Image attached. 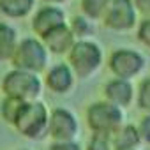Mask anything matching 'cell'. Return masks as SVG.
Here are the masks:
<instances>
[{"instance_id":"cell-23","label":"cell","mask_w":150,"mask_h":150,"mask_svg":"<svg viewBox=\"0 0 150 150\" xmlns=\"http://www.w3.org/2000/svg\"><path fill=\"white\" fill-rule=\"evenodd\" d=\"M138 129H139V134H141V139L143 143L150 145V113H145L138 124Z\"/></svg>"},{"instance_id":"cell-2","label":"cell","mask_w":150,"mask_h":150,"mask_svg":"<svg viewBox=\"0 0 150 150\" xmlns=\"http://www.w3.org/2000/svg\"><path fill=\"white\" fill-rule=\"evenodd\" d=\"M42 87H44V81L39 78L37 72L21 71L14 67L2 78V83H0L4 96L20 99L23 103L37 101L42 94Z\"/></svg>"},{"instance_id":"cell-26","label":"cell","mask_w":150,"mask_h":150,"mask_svg":"<svg viewBox=\"0 0 150 150\" xmlns=\"http://www.w3.org/2000/svg\"><path fill=\"white\" fill-rule=\"evenodd\" d=\"M20 150H28V148H20Z\"/></svg>"},{"instance_id":"cell-5","label":"cell","mask_w":150,"mask_h":150,"mask_svg":"<svg viewBox=\"0 0 150 150\" xmlns=\"http://www.w3.org/2000/svg\"><path fill=\"white\" fill-rule=\"evenodd\" d=\"M14 69L30 71V72H42L48 65V50L42 41L35 37H25L16 44V50L9 60Z\"/></svg>"},{"instance_id":"cell-4","label":"cell","mask_w":150,"mask_h":150,"mask_svg":"<svg viewBox=\"0 0 150 150\" xmlns=\"http://www.w3.org/2000/svg\"><path fill=\"white\" fill-rule=\"evenodd\" d=\"M85 122L90 132H99V134H111L115 129H118L124 122V110L111 104L110 101H96L88 104L85 111Z\"/></svg>"},{"instance_id":"cell-3","label":"cell","mask_w":150,"mask_h":150,"mask_svg":"<svg viewBox=\"0 0 150 150\" xmlns=\"http://www.w3.org/2000/svg\"><path fill=\"white\" fill-rule=\"evenodd\" d=\"M65 57L76 78L81 80L94 76L103 64V50L99 48V44L87 39L74 41L72 48L67 51Z\"/></svg>"},{"instance_id":"cell-17","label":"cell","mask_w":150,"mask_h":150,"mask_svg":"<svg viewBox=\"0 0 150 150\" xmlns=\"http://www.w3.org/2000/svg\"><path fill=\"white\" fill-rule=\"evenodd\" d=\"M110 0H81V11L87 18L90 20H99L103 18Z\"/></svg>"},{"instance_id":"cell-6","label":"cell","mask_w":150,"mask_h":150,"mask_svg":"<svg viewBox=\"0 0 150 150\" xmlns=\"http://www.w3.org/2000/svg\"><path fill=\"white\" fill-rule=\"evenodd\" d=\"M145 57L131 48H118L108 58V69L111 71V74L124 80H132L139 76L145 69Z\"/></svg>"},{"instance_id":"cell-13","label":"cell","mask_w":150,"mask_h":150,"mask_svg":"<svg viewBox=\"0 0 150 150\" xmlns=\"http://www.w3.org/2000/svg\"><path fill=\"white\" fill-rule=\"evenodd\" d=\"M64 23H65V14H64V11L58 9V7L48 6V7H42V9L37 11V14H35L34 20H32V28H34V32H35L39 37H42L44 34H48V32L53 30L55 27L64 25Z\"/></svg>"},{"instance_id":"cell-22","label":"cell","mask_w":150,"mask_h":150,"mask_svg":"<svg viewBox=\"0 0 150 150\" xmlns=\"http://www.w3.org/2000/svg\"><path fill=\"white\" fill-rule=\"evenodd\" d=\"M138 39L141 44H145L150 50V16H145V20L138 27Z\"/></svg>"},{"instance_id":"cell-16","label":"cell","mask_w":150,"mask_h":150,"mask_svg":"<svg viewBox=\"0 0 150 150\" xmlns=\"http://www.w3.org/2000/svg\"><path fill=\"white\" fill-rule=\"evenodd\" d=\"M21 106H23V101L4 96V99L0 101V117L4 118L6 124L13 125L16 117H18V113H20V110H21Z\"/></svg>"},{"instance_id":"cell-24","label":"cell","mask_w":150,"mask_h":150,"mask_svg":"<svg viewBox=\"0 0 150 150\" xmlns=\"http://www.w3.org/2000/svg\"><path fill=\"white\" fill-rule=\"evenodd\" d=\"M132 4L143 16H150V0H132Z\"/></svg>"},{"instance_id":"cell-18","label":"cell","mask_w":150,"mask_h":150,"mask_svg":"<svg viewBox=\"0 0 150 150\" xmlns=\"http://www.w3.org/2000/svg\"><path fill=\"white\" fill-rule=\"evenodd\" d=\"M134 101L143 113H150V78H145L139 81Z\"/></svg>"},{"instance_id":"cell-25","label":"cell","mask_w":150,"mask_h":150,"mask_svg":"<svg viewBox=\"0 0 150 150\" xmlns=\"http://www.w3.org/2000/svg\"><path fill=\"white\" fill-rule=\"evenodd\" d=\"M46 2H51V4H60V2H65V0H46Z\"/></svg>"},{"instance_id":"cell-20","label":"cell","mask_w":150,"mask_h":150,"mask_svg":"<svg viewBox=\"0 0 150 150\" xmlns=\"http://www.w3.org/2000/svg\"><path fill=\"white\" fill-rule=\"evenodd\" d=\"M71 28H72L74 35H78V37H85V35H88V34L92 32L90 23L87 21V18H81V16H76V18L72 20Z\"/></svg>"},{"instance_id":"cell-11","label":"cell","mask_w":150,"mask_h":150,"mask_svg":"<svg viewBox=\"0 0 150 150\" xmlns=\"http://www.w3.org/2000/svg\"><path fill=\"white\" fill-rule=\"evenodd\" d=\"M41 41L46 46L48 53H53V55H67V51L72 48L74 41H76V35H74V32H72L71 27H67L64 23V25L55 27L48 34H44L41 37Z\"/></svg>"},{"instance_id":"cell-14","label":"cell","mask_w":150,"mask_h":150,"mask_svg":"<svg viewBox=\"0 0 150 150\" xmlns=\"http://www.w3.org/2000/svg\"><path fill=\"white\" fill-rule=\"evenodd\" d=\"M16 44H18L16 30L7 23H0V62L11 60Z\"/></svg>"},{"instance_id":"cell-1","label":"cell","mask_w":150,"mask_h":150,"mask_svg":"<svg viewBox=\"0 0 150 150\" xmlns=\"http://www.w3.org/2000/svg\"><path fill=\"white\" fill-rule=\"evenodd\" d=\"M48 120H50V110L48 106L37 99L23 103L14 124V131L28 139H42L48 138Z\"/></svg>"},{"instance_id":"cell-15","label":"cell","mask_w":150,"mask_h":150,"mask_svg":"<svg viewBox=\"0 0 150 150\" xmlns=\"http://www.w3.org/2000/svg\"><path fill=\"white\" fill-rule=\"evenodd\" d=\"M35 0H0V13L7 18H25Z\"/></svg>"},{"instance_id":"cell-8","label":"cell","mask_w":150,"mask_h":150,"mask_svg":"<svg viewBox=\"0 0 150 150\" xmlns=\"http://www.w3.org/2000/svg\"><path fill=\"white\" fill-rule=\"evenodd\" d=\"M103 21L108 28L117 32L131 30L136 25V7L132 0H110Z\"/></svg>"},{"instance_id":"cell-21","label":"cell","mask_w":150,"mask_h":150,"mask_svg":"<svg viewBox=\"0 0 150 150\" xmlns=\"http://www.w3.org/2000/svg\"><path fill=\"white\" fill-rule=\"evenodd\" d=\"M48 150H85V148L76 139H60V141H51Z\"/></svg>"},{"instance_id":"cell-19","label":"cell","mask_w":150,"mask_h":150,"mask_svg":"<svg viewBox=\"0 0 150 150\" xmlns=\"http://www.w3.org/2000/svg\"><path fill=\"white\" fill-rule=\"evenodd\" d=\"M85 150H113L110 134L90 132V138H88V141L85 145Z\"/></svg>"},{"instance_id":"cell-10","label":"cell","mask_w":150,"mask_h":150,"mask_svg":"<svg viewBox=\"0 0 150 150\" xmlns=\"http://www.w3.org/2000/svg\"><path fill=\"white\" fill-rule=\"evenodd\" d=\"M104 99L110 101L111 104L125 110L129 108L132 103H134V97H136V90H134V85L131 83V80H124V78H111L104 83Z\"/></svg>"},{"instance_id":"cell-12","label":"cell","mask_w":150,"mask_h":150,"mask_svg":"<svg viewBox=\"0 0 150 150\" xmlns=\"http://www.w3.org/2000/svg\"><path fill=\"white\" fill-rule=\"evenodd\" d=\"M110 138H111L113 150H136L143 143L138 125L127 122H124L118 129H115L110 134Z\"/></svg>"},{"instance_id":"cell-27","label":"cell","mask_w":150,"mask_h":150,"mask_svg":"<svg viewBox=\"0 0 150 150\" xmlns=\"http://www.w3.org/2000/svg\"><path fill=\"white\" fill-rule=\"evenodd\" d=\"M136 150H141V148H136Z\"/></svg>"},{"instance_id":"cell-9","label":"cell","mask_w":150,"mask_h":150,"mask_svg":"<svg viewBox=\"0 0 150 150\" xmlns=\"http://www.w3.org/2000/svg\"><path fill=\"white\" fill-rule=\"evenodd\" d=\"M74 80L76 74L72 72L69 64H55L46 71L44 87L57 96H65L74 88Z\"/></svg>"},{"instance_id":"cell-7","label":"cell","mask_w":150,"mask_h":150,"mask_svg":"<svg viewBox=\"0 0 150 150\" xmlns=\"http://www.w3.org/2000/svg\"><path fill=\"white\" fill-rule=\"evenodd\" d=\"M80 134V122L69 108L57 106L50 110V120H48V138L51 141L60 139H76Z\"/></svg>"}]
</instances>
